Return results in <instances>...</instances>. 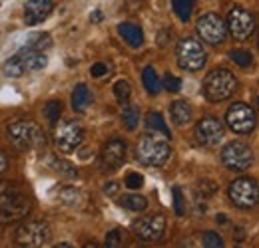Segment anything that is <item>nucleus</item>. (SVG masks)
Listing matches in <instances>:
<instances>
[{
  "label": "nucleus",
  "mask_w": 259,
  "mask_h": 248,
  "mask_svg": "<svg viewBox=\"0 0 259 248\" xmlns=\"http://www.w3.org/2000/svg\"><path fill=\"white\" fill-rule=\"evenodd\" d=\"M32 201L26 191L12 181L0 183V224H10L30 215Z\"/></svg>",
  "instance_id": "obj_1"
},
{
  "label": "nucleus",
  "mask_w": 259,
  "mask_h": 248,
  "mask_svg": "<svg viewBox=\"0 0 259 248\" xmlns=\"http://www.w3.org/2000/svg\"><path fill=\"white\" fill-rule=\"evenodd\" d=\"M169 153H171V147L167 137L156 131L142 135L136 145V157L146 167H162L169 159Z\"/></svg>",
  "instance_id": "obj_2"
},
{
  "label": "nucleus",
  "mask_w": 259,
  "mask_h": 248,
  "mask_svg": "<svg viewBox=\"0 0 259 248\" xmlns=\"http://www.w3.org/2000/svg\"><path fill=\"white\" fill-rule=\"evenodd\" d=\"M10 143L18 149V151H38L46 147V135L42 131V127L34 121H14L8 125L6 129Z\"/></svg>",
  "instance_id": "obj_3"
},
{
  "label": "nucleus",
  "mask_w": 259,
  "mask_h": 248,
  "mask_svg": "<svg viewBox=\"0 0 259 248\" xmlns=\"http://www.w3.org/2000/svg\"><path fill=\"white\" fill-rule=\"evenodd\" d=\"M235 90H237V78L226 68L211 70L203 80V93L211 103H220L231 97Z\"/></svg>",
  "instance_id": "obj_4"
},
{
  "label": "nucleus",
  "mask_w": 259,
  "mask_h": 248,
  "mask_svg": "<svg viewBox=\"0 0 259 248\" xmlns=\"http://www.w3.org/2000/svg\"><path fill=\"white\" fill-rule=\"evenodd\" d=\"M176 58H178L180 68L188 70V72H197L207 62V54H205V48L201 46V42L195 38H190V36H186L178 42Z\"/></svg>",
  "instance_id": "obj_5"
},
{
  "label": "nucleus",
  "mask_w": 259,
  "mask_h": 248,
  "mask_svg": "<svg viewBox=\"0 0 259 248\" xmlns=\"http://www.w3.org/2000/svg\"><path fill=\"white\" fill-rule=\"evenodd\" d=\"M226 123L237 135H251L255 125H257V115H255L251 105H247L243 101H235L227 109Z\"/></svg>",
  "instance_id": "obj_6"
},
{
  "label": "nucleus",
  "mask_w": 259,
  "mask_h": 248,
  "mask_svg": "<svg viewBox=\"0 0 259 248\" xmlns=\"http://www.w3.org/2000/svg\"><path fill=\"white\" fill-rule=\"evenodd\" d=\"M222 163L229 171L241 173L253 165V151L243 141H231L222 149Z\"/></svg>",
  "instance_id": "obj_7"
},
{
  "label": "nucleus",
  "mask_w": 259,
  "mask_h": 248,
  "mask_svg": "<svg viewBox=\"0 0 259 248\" xmlns=\"http://www.w3.org/2000/svg\"><path fill=\"white\" fill-rule=\"evenodd\" d=\"M227 195H229V201L235 207H239V209H253L257 205L259 199L257 183L251 177H239V179H235L229 185Z\"/></svg>",
  "instance_id": "obj_8"
},
{
  "label": "nucleus",
  "mask_w": 259,
  "mask_h": 248,
  "mask_svg": "<svg viewBox=\"0 0 259 248\" xmlns=\"http://www.w3.org/2000/svg\"><path fill=\"white\" fill-rule=\"evenodd\" d=\"M50 240V226L48 222L44 220H30V222H24L16 234H14V242L18 246H26V248H38L44 246L46 242Z\"/></svg>",
  "instance_id": "obj_9"
},
{
  "label": "nucleus",
  "mask_w": 259,
  "mask_h": 248,
  "mask_svg": "<svg viewBox=\"0 0 259 248\" xmlns=\"http://www.w3.org/2000/svg\"><path fill=\"white\" fill-rule=\"evenodd\" d=\"M226 28L235 40H249L255 32V16L241 6H233L227 14Z\"/></svg>",
  "instance_id": "obj_10"
},
{
  "label": "nucleus",
  "mask_w": 259,
  "mask_h": 248,
  "mask_svg": "<svg viewBox=\"0 0 259 248\" xmlns=\"http://www.w3.org/2000/svg\"><path fill=\"white\" fill-rule=\"evenodd\" d=\"M195 30H197V36L211 44V46H218L226 40L227 36V28H226V22L222 20L220 14L215 12H207L203 16L197 18V24H195Z\"/></svg>",
  "instance_id": "obj_11"
},
{
  "label": "nucleus",
  "mask_w": 259,
  "mask_h": 248,
  "mask_svg": "<svg viewBox=\"0 0 259 248\" xmlns=\"http://www.w3.org/2000/svg\"><path fill=\"white\" fill-rule=\"evenodd\" d=\"M84 141V127L80 121H64L54 131V145L62 153H72Z\"/></svg>",
  "instance_id": "obj_12"
},
{
  "label": "nucleus",
  "mask_w": 259,
  "mask_h": 248,
  "mask_svg": "<svg viewBox=\"0 0 259 248\" xmlns=\"http://www.w3.org/2000/svg\"><path fill=\"white\" fill-rule=\"evenodd\" d=\"M134 234L146 242L162 240L165 234V217L163 215H148L134 222Z\"/></svg>",
  "instance_id": "obj_13"
},
{
  "label": "nucleus",
  "mask_w": 259,
  "mask_h": 248,
  "mask_svg": "<svg viewBox=\"0 0 259 248\" xmlns=\"http://www.w3.org/2000/svg\"><path fill=\"white\" fill-rule=\"evenodd\" d=\"M194 133H195V139H197L201 145H205V147H215V145L224 139V123H222L218 117L207 115V117H203L201 121H197Z\"/></svg>",
  "instance_id": "obj_14"
},
{
  "label": "nucleus",
  "mask_w": 259,
  "mask_h": 248,
  "mask_svg": "<svg viewBox=\"0 0 259 248\" xmlns=\"http://www.w3.org/2000/svg\"><path fill=\"white\" fill-rule=\"evenodd\" d=\"M126 161V143L122 139H112L104 145L100 165L104 171H118Z\"/></svg>",
  "instance_id": "obj_15"
},
{
  "label": "nucleus",
  "mask_w": 259,
  "mask_h": 248,
  "mask_svg": "<svg viewBox=\"0 0 259 248\" xmlns=\"http://www.w3.org/2000/svg\"><path fill=\"white\" fill-rule=\"evenodd\" d=\"M54 10V2L52 0H28L24 6V22L28 26H36L40 22H44Z\"/></svg>",
  "instance_id": "obj_16"
},
{
  "label": "nucleus",
  "mask_w": 259,
  "mask_h": 248,
  "mask_svg": "<svg viewBox=\"0 0 259 248\" xmlns=\"http://www.w3.org/2000/svg\"><path fill=\"white\" fill-rule=\"evenodd\" d=\"M18 56H20V60L24 64V70H26V72H40V70H44L46 64H48V58H46L44 52L30 50V48H22V50L18 52Z\"/></svg>",
  "instance_id": "obj_17"
},
{
  "label": "nucleus",
  "mask_w": 259,
  "mask_h": 248,
  "mask_svg": "<svg viewBox=\"0 0 259 248\" xmlns=\"http://www.w3.org/2000/svg\"><path fill=\"white\" fill-rule=\"evenodd\" d=\"M169 115H171V121L178 125V127H184V125H188L190 121H192L194 109H192V105H190L188 101L178 99V101L171 103V107H169Z\"/></svg>",
  "instance_id": "obj_18"
},
{
  "label": "nucleus",
  "mask_w": 259,
  "mask_h": 248,
  "mask_svg": "<svg viewBox=\"0 0 259 248\" xmlns=\"http://www.w3.org/2000/svg\"><path fill=\"white\" fill-rule=\"evenodd\" d=\"M118 32L132 48H140L144 44V30L134 22H122L118 26Z\"/></svg>",
  "instance_id": "obj_19"
},
{
  "label": "nucleus",
  "mask_w": 259,
  "mask_h": 248,
  "mask_svg": "<svg viewBox=\"0 0 259 248\" xmlns=\"http://www.w3.org/2000/svg\"><path fill=\"white\" fill-rule=\"evenodd\" d=\"M142 82H144V86H146V92H148V93H152V95H158V93L162 92V82H160V78H158V74H156V70H154L152 66L144 68V74H142Z\"/></svg>",
  "instance_id": "obj_20"
},
{
  "label": "nucleus",
  "mask_w": 259,
  "mask_h": 248,
  "mask_svg": "<svg viewBox=\"0 0 259 248\" xmlns=\"http://www.w3.org/2000/svg\"><path fill=\"white\" fill-rule=\"evenodd\" d=\"M90 92H88V88L84 86V84H78L76 86V90L72 93V107L76 109V111H84L88 105H90Z\"/></svg>",
  "instance_id": "obj_21"
},
{
  "label": "nucleus",
  "mask_w": 259,
  "mask_h": 248,
  "mask_svg": "<svg viewBox=\"0 0 259 248\" xmlns=\"http://www.w3.org/2000/svg\"><path fill=\"white\" fill-rule=\"evenodd\" d=\"M120 205H122L124 209H128V211L140 213V211H146L148 199L142 197V195H122V197H120Z\"/></svg>",
  "instance_id": "obj_22"
},
{
  "label": "nucleus",
  "mask_w": 259,
  "mask_h": 248,
  "mask_svg": "<svg viewBox=\"0 0 259 248\" xmlns=\"http://www.w3.org/2000/svg\"><path fill=\"white\" fill-rule=\"evenodd\" d=\"M146 127H148V131H156V133H162L165 137H169V129H167V125L163 121L162 113H158V111L148 113V117H146Z\"/></svg>",
  "instance_id": "obj_23"
},
{
  "label": "nucleus",
  "mask_w": 259,
  "mask_h": 248,
  "mask_svg": "<svg viewBox=\"0 0 259 248\" xmlns=\"http://www.w3.org/2000/svg\"><path fill=\"white\" fill-rule=\"evenodd\" d=\"M194 6H195V0H174L171 2V8L174 12L178 14L180 20L188 22L192 18V12H194Z\"/></svg>",
  "instance_id": "obj_24"
},
{
  "label": "nucleus",
  "mask_w": 259,
  "mask_h": 248,
  "mask_svg": "<svg viewBox=\"0 0 259 248\" xmlns=\"http://www.w3.org/2000/svg\"><path fill=\"white\" fill-rule=\"evenodd\" d=\"M50 46H52V38H50V34H34V36L28 38V42H26L24 48L38 50V52H46Z\"/></svg>",
  "instance_id": "obj_25"
},
{
  "label": "nucleus",
  "mask_w": 259,
  "mask_h": 248,
  "mask_svg": "<svg viewBox=\"0 0 259 248\" xmlns=\"http://www.w3.org/2000/svg\"><path fill=\"white\" fill-rule=\"evenodd\" d=\"M24 64L20 60V56L16 54V56H12L8 62L4 64V76H8V78H20V76H24Z\"/></svg>",
  "instance_id": "obj_26"
},
{
  "label": "nucleus",
  "mask_w": 259,
  "mask_h": 248,
  "mask_svg": "<svg viewBox=\"0 0 259 248\" xmlns=\"http://www.w3.org/2000/svg\"><path fill=\"white\" fill-rule=\"evenodd\" d=\"M48 163H50V167H52L56 173H60V175H66V177H76V167H74L72 163L64 161V159H58V157H50V159H48Z\"/></svg>",
  "instance_id": "obj_27"
},
{
  "label": "nucleus",
  "mask_w": 259,
  "mask_h": 248,
  "mask_svg": "<svg viewBox=\"0 0 259 248\" xmlns=\"http://www.w3.org/2000/svg\"><path fill=\"white\" fill-rule=\"evenodd\" d=\"M122 123L128 131H134L138 127V123H140V109L136 105H128L122 111Z\"/></svg>",
  "instance_id": "obj_28"
},
{
  "label": "nucleus",
  "mask_w": 259,
  "mask_h": 248,
  "mask_svg": "<svg viewBox=\"0 0 259 248\" xmlns=\"http://www.w3.org/2000/svg\"><path fill=\"white\" fill-rule=\"evenodd\" d=\"M58 197H60L62 203L70 205V207H78V205L82 203V193H80L78 189H74V187H64V189H60Z\"/></svg>",
  "instance_id": "obj_29"
},
{
  "label": "nucleus",
  "mask_w": 259,
  "mask_h": 248,
  "mask_svg": "<svg viewBox=\"0 0 259 248\" xmlns=\"http://www.w3.org/2000/svg\"><path fill=\"white\" fill-rule=\"evenodd\" d=\"M60 113H62V103H60L58 99H50V101L44 105V115H46V119L52 125L60 119Z\"/></svg>",
  "instance_id": "obj_30"
},
{
  "label": "nucleus",
  "mask_w": 259,
  "mask_h": 248,
  "mask_svg": "<svg viewBox=\"0 0 259 248\" xmlns=\"http://www.w3.org/2000/svg\"><path fill=\"white\" fill-rule=\"evenodd\" d=\"M229 58L237 64L239 68H249L251 62H253V56L249 50H231L229 52Z\"/></svg>",
  "instance_id": "obj_31"
},
{
  "label": "nucleus",
  "mask_w": 259,
  "mask_h": 248,
  "mask_svg": "<svg viewBox=\"0 0 259 248\" xmlns=\"http://www.w3.org/2000/svg\"><path fill=\"white\" fill-rule=\"evenodd\" d=\"M132 93V86H130L128 80H118L114 84V95L120 99V101H126Z\"/></svg>",
  "instance_id": "obj_32"
},
{
  "label": "nucleus",
  "mask_w": 259,
  "mask_h": 248,
  "mask_svg": "<svg viewBox=\"0 0 259 248\" xmlns=\"http://www.w3.org/2000/svg\"><path fill=\"white\" fill-rule=\"evenodd\" d=\"M174 209H176V215L182 217L186 215V203H184V193L180 187H174Z\"/></svg>",
  "instance_id": "obj_33"
},
{
  "label": "nucleus",
  "mask_w": 259,
  "mask_h": 248,
  "mask_svg": "<svg viewBox=\"0 0 259 248\" xmlns=\"http://www.w3.org/2000/svg\"><path fill=\"white\" fill-rule=\"evenodd\" d=\"M162 88H165L167 92H180V90H182V80L176 78L174 74H165V76H163Z\"/></svg>",
  "instance_id": "obj_34"
},
{
  "label": "nucleus",
  "mask_w": 259,
  "mask_h": 248,
  "mask_svg": "<svg viewBox=\"0 0 259 248\" xmlns=\"http://www.w3.org/2000/svg\"><path fill=\"white\" fill-rule=\"evenodd\" d=\"M203 246L205 248H222L224 246V238L218 232H205L203 234Z\"/></svg>",
  "instance_id": "obj_35"
},
{
  "label": "nucleus",
  "mask_w": 259,
  "mask_h": 248,
  "mask_svg": "<svg viewBox=\"0 0 259 248\" xmlns=\"http://www.w3.org/2000/svg\"><path fill=\"white\" fill-rule=\"evenodd\" d=\"M122 244V232H120V228H114V230H110L108 232V236H106V246H120Z\"/></svg>",
  "instance_id": "obj_36"
},
{
  "label": "nucleus",
  "mask_w": 259,
  "mask_h": 248,
  "mask_svg": "<svg viewBox=\"0 0 259 248\" xmlns=\"http://www.w3.org/2000/svg\"><path fill=\"white\" fill-rule=\"evenodd\" d=\"M144 185V177L140 173H128L126 175V187L128 189H140Z\"/></svg>",
  "instance_id": "obj_37"
},
{
  "label": "nucleus",
  "mask_w": 259,
  "mask_h": 248,
  "mask_svg": "<svg viewBox=\"0 0 259 248\" xmlns=\"http://www.w3.org/2000/svg\"><path fill=\"white\" fill-rule=\"evenodd\" d=\"M106 74H108V66H106V64L98 62L92 66V76H94V78H102V76H106Z\"/></svg>",
  "instance_id": "obj_38"
},
{
  "label": "nucleus",
  "mask_w": 259,
  "mask_h": 248,
  "mask_svg": "<svg viewBox=\"0 0 259 248\" xmlns=\"http://www.w3.org/2000/svg\"><path fill=\"white\" fill-rule=\"evenodd\" d=\"M118 189H120V185H118L116 181H112L110 185L104 187V193H106V195H112V197H116V195H118Z\"/></svg>",
  "instance_id": "obj_39"
},
{
  "label": "nucleus",
  "mask_w": 259,
  "mask_h": 248,
  "mask_svg": "<svg viewBox=\"0 0 259 248\" xmlns=\"http://www.w3.org/2000/svg\"><path fill=\"white\" fill-rule=\"evenodd\" d=\"M6 169H8V157L4 155V151L0 149V175H2Z\"/></svg>",
  "instance_id": "obj_40"
},
{
  "label": "nucleus",
  "mask_w": 259,
  "mask_h": 248,
  "mask_svg": "<svg viewBox=\"0 0 259 248\" xmlns=\"http://www.w3.org/2000/svg\"><path fill=\"white\" fill-rule=\"evenodd\" d=\"M92 20H100V12H94V14H92Z\"/></svg>",
  "instance_id": "obj_41"
}]
</instances>
